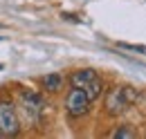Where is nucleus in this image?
Listing matches in <instances>:
<instances>
[{"instance_id":"20e7f679","label":"nucleus","mask_w":146,"mask_h":139,"mask_svg":"<svg viewBox=\"0 0 146 139\" xmlns=\"http://www.w3.org/2000/svg\"><path fill=\"white\" fill-rule=\"evenodd\" d=\"M23 105H25V112L32 117V119H38L40 112H43V99L38 97L36 92H23Z\"/></svg>"},{"instance_id":"9d476101","label":"nucleus","mask_w":146,"mask_h":139,"mask_svg":"<svg viewBox=\"0 0 146 139\" xmlns=\"http://www.w3.org/2000/svg\"><path fill=\"white\" fill-rule=\"evenodd\" d=\"M135 103L142 105L146 110V90H137V97H135Z\"/></svg>"},{"instance_id":"f257e3e1","label":"nucleus","mask_w":146,"mask_h":139,"mask_svg":"<svg viewBox=\"0 0 146 139\" xmlns=\"http://www.w3.org/2000/svg\"><path fill=\"white\" fill-rule=\"evenodd\" d=\"M135 97H137V90H133V87L117 85L112 90H108V94H106V112L112 115V117L121 115L130 103H135Z\"/></svg>"},{"instance_id":"f03ea898","label":"nucleus","mask_w":146,"mask_h":139,"mask_svg":"<svg viewBox=\"0 0 146 139\" xmlns=\"http://www.w3.org/2000/svg\"><path fill=\"white\" fill-rule=\"evenodd\" d=\"M20 130L18 115L11 101H0V137H16Z\"/></svg>"},{"instance_id":"6e6552de","label":"nucleus","mask_w":146,"mask_h":139,"mask_svg":"<svg viewBox=\"0 0 146 139\" xmlns=\"http://www.w3.org/2000/svg\"><path fill=\"white\" fill-rule=\"evenodd\" d=\"M112 137H115V139H133V137H137V135H135L130 128L124 126V128H117V130L112 132Z\"/></svg>"},{"instance_id":"0eeeda50","label":"nucleus","mask_w":146,"mask_h":139,"mask_svg":"<svg viewBox=\"0 0 146 139\" xmlns=\"http://www.w3.org/2000/svg\"><path fill=\"white\" fill-rule=\"evenodd\" d=\"M61 83H63V81H61V76H58V74H47V76H45V87H47L50 92L61 90Z\"/></svg>"},{"instance_id":"423d86ee","label":"nucleus","mask_w":146,"mask_h":139,"mask_svg":"<svg viewBox=\"0 0 146 139\" xmlns=\"http://www.w3.org/2000/svg\"><path fill=\"white\" fill-rule=\"evenodd\" d=\"M83 92L88 94V99H90V101H94V99H97V97L101 94V81H99V76H97L94 81H90L88 85L83 87Z\"/></svg>"},{"instance_id":"1a4fd4ad","label":"nucleus","mask_w":146,"mask_h":139,"mask_svg":"<svg viewBox=\"0 0 146 139\" xmlns=\"http://www.w3.org/2000/svg\"><path fill=\"white\" fill-rule=\"evenodd\" d=\"M119 47H124V50H130V52H139V54H144V52H146V47H144V45H130V43H119Z\"/></svg>"},{"instance_id":"39448f33","label":"nucleus","mask_w":146,"mask_h":139,"mask_svg":"<svg viewBox=\"0 0 146 139\" xmlns=\"http://www.w3.org/2000/svg\"><path fill=\"white\" fill-rule=\"evenodd\" d=\"M97 79V72L90 68H86V70H76L72 76H70V83H72V87H86L90 81H94Z\"/></svg>"},{"instance_id":"7ed1b4c3","label":"nucleus","mask_w":146,"mask_h":139,"mask_svg":"<svg viewBox=\"0 0 146 139\" xmlns=\"http://www.w3.org/2000/svg\"><path fill=\"white\" fill-rule=\"evenodd\" d=\"M90 103L92 101L88 99V94L83 92V87H72L70 94H68V99H65V110H68L70 117H83L90 110Z\"/></svg>"}]
</instances>
